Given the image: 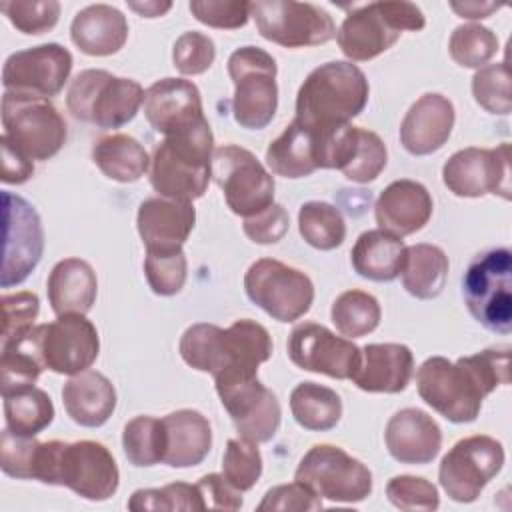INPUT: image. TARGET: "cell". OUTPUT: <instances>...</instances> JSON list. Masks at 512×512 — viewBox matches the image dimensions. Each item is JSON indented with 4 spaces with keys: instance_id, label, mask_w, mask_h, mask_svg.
Wrapping results in <instances>:
<instances>
[{
    "instance_id": "6da1fadb",
    "label": "cell",
    "mask_w": 512,
    "mask_h": 512,
    "mask_svg": "<svg viewBox=\"0 0 512 512\" xmlns=\"http://www.w3.org/2000/svg\"><path fill=\"white\" fill-rule=\"evenodd\" d=\"M510 382V348H486L450 362L444 356L426 358L416 372L420 398L454 424L474 422L482 400Z\"/></svg>"
},
{
    "instance_id": "7a4b0ae2",
    "label": "cell",
    "mask_w": 512,
    "mask_h": 512,
    "mask_svg": "<svg viewBox=\"0 0 512 512\" xmlns=\"http://www.w3.org/2000/svg\"><path fill=\"white\" fill-rule=\"evenodd\" d=\"M366 74L352 62H326L314 68L296 94L294 120L314 138H324L356 118L368 102Z\"/></svg>"
},
{
    "instance_id": "3957f363",
    "label": "cell",
    "mask_w": 512,
    "mask_h": 512,
    "mask_svg": "<svg viewBox=\"0 0 512 512\" xmlns=\"http://www.w3.org/2000/svg\"><path fill=\"white\" fill-rule=\"evenodd\" d=\"M32 480L66 486L78 496L102 502L116 494L120 472L110 450L94 440L40 442Z\"/></svg>"
},
{
    "instance_id": "277c9868",
    "label": "cell",
    "mask_w": 512,
    "mask_h": 512,
    "mask_svg": "<svg viewBox=\"0 0 512 512\" xmlns=\"http://www.w3.org/2000/svg\"><path fill=\"white\" fill-rule=\"evenodd\" d=\"M214 134L208 120L164 136L150 160V184L162 196L180 202L202 198L212 178Z\"/></svg>"
},
{
    "instance_id": "5b68a950",
    "label": "cell",
    "mask_w": 512,
    "mask_h": 512,
    "mask_svg": "<svg viewBox=\"0 0 512 512\" xmlns=\"http://www.w3.org/2000/svg\"><path fill=\"white\" fill-rule=\"evenodd\" d=\"M424 26L422 10L412 2H370L348 12L336 30V42L346 58L366 62L386 52L402 32H418Z\"/></svg>"
},
{
    "instance_id": "8992f818",
    "label": "cell",
    "mask_w": 512,
    "mask_h": 512,
    "mask_svg": "<svg viewBox=\"0 0 512 512\" xmlns=\"http://www.w3.org/2000/svg\"><path fill=\"white\" fill-rule=\"evenodd\" d=\"M144 104V88L132 78L108 70H82L66 92V106L76 120L98 128H120L134 120Z\"/></svg>"
},
{
    "instance_id": "52a82bcc",
    "label": "cell",
    "mask_w": 512,
    "mask_h": 512,
    "mask_svg": "<svg viewBox=\"0 0 512 512\" xmlns=\"http://www.w3.org/2000/svg\"><path fill=\"white\" fill-rule=\"evenodd\" d=\"M462 296L470 316L486 330H512V252L492 248L476 254L462 276Z\"/></svg>"
},
{
    "instance_id": "ba28073f",
    "label": "cell",
    "mask_w": 512,
    "mask_h": 512,
    "mask_svg": "<svg viewBox=\"0 0 512 512\" xmlns=\"http://www.w3.org/2000/svg\"><path fill=\"white\" fill-rule=\"evenodd\" d=\"M276 60L258 46H242L228 58V74L234 82V120L248 130L266 128L278 108Z\"/></svg>"
},
{
    "instance_id": "9c48e42d",
    "label": "cell",
    "mask_w": 512,
    "mask_h": 512,
    "mask_svg": "<svg viewBox=\"0 0 512 512\" xmlns=\"http://www.w3.org/2000/svg\"><path fill=\"white\" fill-rule=\"evenodd\" d=\"M2 126L8 138L30 160H48L66 142V122L46 98L6 90L2 96Z\"/></svg>"
},
{
    "instance_id": "30bf717a",
    "label": "cell",
    "mask_w": 512,
    "mask_h": 512,
    "mask_svg": "<svg viewBox=\"0 0 512 512\" xmlns=\"http://www.w3.org/2000/svg\"><path fill=\"white\" fill-rule=\"evenodd\" d=\"M214 384L240 438L260 444L276 436L282 408L274 392L256 374L220 372L214 376Z\"/></svg>"
},
{
    "instance_id": "8fae6325",
    "label": "cell",
    "mask_w": 512,
    "mask_h": 512,
    "mask_svg": "<svg viewBox=\"0 0 512 512\" xmlns=\"http://www.w3.org/2000/svg\"><path fill=\"white\" fill-rule=\"evenodd\" d=\"M294 480L306 484L330 502H362L372 494V472L340 446H312L294 472Z\"/></svg>"
},
{
    "instance_id": "7c38bea8",
    "label": "cell",
    "mask_w": 512,
    "mask_h": 512,
    "mask_svg": "<svg viewBox=\"0 0 512 512\" xmlns=\"http://www.w3.org/2000/svg\"><path fill=\"white\" fill-rule=\"evenodd\" d=\"M244 290L250 302L278 322L302 318L314 302V284L298 268L274 258H260L244 274Z\"/></svg>"
},
{
    "instance_id": "4fadbf2b",
    "label": "cell",
    "mask_w": 512,
    "mask_h": 512,
    "mask_svg": "<svg viewBox=\"0 0 512 512\" xmlns=\"http://www.w3.org/2000/svg\"><path fill=\"white\" fill-rule=\"evenodd\" d=\"M212 178L220 186L228 208L242 218L254 216L274 204L272 174L242 146L224 144L214 148Z\"/></svg>"
},
{
    "instance_id": "5bb4252c",
    "label": "cell",
    "mask_w": 512,
    "mask_h": 512,
    "mask_svg": "<svg viewBox=\"0 0 512 512\" xmlns=\"http://www.w3.org/2000/svg\"><path fill=\"white\" fill-rule=\"evenodd\" d=\"M250 16L262 38L284 48L318 46L336 38L332 16L310 2L258 0L250 2Z\"/></svg>"
},
{
    "instance_id": "9a60e30c",
    "label": "cell",
    "mask_w": 512,
    "mask_h": 512,
    "mask_svg": "<svg viewBox=\"0 0 512 512\" xmlns=\"http://www.w3.org/2000/svg\"><path fill=\"white\" fill-rule=\"evenodd\" d=\"M502 444L486 434L458 440L442 458L438 480L444 492L460 504L474 502L504 466Z\"/></svg>"
},
{
    "instance_id": "2e32d148",
    "label": "cell",
    "mask_w": 512,
    "mask_h": 512,
    "mask_svg": "<svg viewBox=\"0 0 512 512\" xmlns=\"http://www.w3.org/2000/svg\"><path fill=\"white\" fill-rule=\"evenodd\" d=\"M30 338L42 366L56 374H80L96 362L100 352L98 330L84 314H64L34 326Z\"/></svg>"
},
{
    "instance_id": "e0dca14e",
    "label": "cell",
    "mask_w": 512,
    "mask_h": 512,
    "mask_svg": "<svg viewBox=\"0 0 512 512\" xmlns=\"http://www.w3.org/2000/svg\"><path fill=\"white\" fill-rule=\"evenodd\" d=\"M4 258L0 286L22 284L38 266L44 252V228L36 208L18 194L2 192Z\"/></svg>"
},
{
    "instance_id": "ac0fdd59",
    "label": "cell",
    "mask_w": 512,
    "mask_h": 512,
    "mask_svg": "<svg viewBox=\"0 0 512 512\" xmlns=\"http://www.w3.org/2000/svg\"><path fill=\"white\" fill-rule=\"evenodd\" d=\"M442 182L460 198L498 194L510 200V144L454 152L442 166Z\"/></svg>"
},
{
    "instance_id": "d6986e66",
    "label": "cell",
    "mask_w": 512,
    "mask_h": 512,
    "mask_svg": "<svg viewBox=\"0 0 512 512\" xmlns=\"http://www.w3.org/2000/svg\"><path fill=\"white\" fill-rule=\"evenodd\" d=\"M286 350L294 366L336 380H352L362 358V350L352 340L336 336L316 322L294 326Z\"/></svg>"
},
{
    "instance_id": "ffe728a7",
    "label": "cell",
    "mask_w": 512,
    "mask_h": 512,
    "mask_svg": "<svg viewBox=\"0 0 512 512\" xmlns=\"http://www.w3.org/2000/svg\"><path fill=\"white\" fill-rule=\"evenodd\" d=\"M72 54L68 48L50 42L18 50L10 54L2 68V84L10 92L52 98L56 96L72 72Z\"/></svg>"
},
{
    "instance_id": "44dd1931",
    "label": "cell",
    "mask_w": 512,
    "mask_h": 512,
    "mask_svg": "<svg viewBox=\"0 0 512 512\" xmlns=\"http://www.w3.org/2000/svg\"><path fill=\"white\" fill-rule=\"evenodd\" d=\"M142 108L150 126L162 136H172L206 120L198 86L184 78L154 82L144 92Z\"/></svg>"
},
{
    "instance_id": "7402d4cb",
    "label": "cell",
    "mask_w": 512,
    "mask_h": 512,
    "mask_svg": "<svg viewBox=\"0 0 512 512\" xmlns=\"http://www.w3.org/2000/svg\"><path fill=\"white\" fill-rule=\"evenodd\" d=\"M456 112L454 104L438 94H422L406 112L400 124V144L412 156L438 152L450 138Z\"/></svg>"
},
{
    "instance_id": "603a6c76",
    "label": "cell",
    "mask_w": 512,
    "mask_h": 512,
    "mask_svg": "<svg viewBox=\"0 0 512 512\" xmlns=\"http://www.w3.org/2000/svg\"><path fill=\"white\" fill-rule=\"evenodd\" d=\"M196 222L192 202L170 198H146L138 206L136 228L146 246V252L182 250Z\"/></svg>"
},
{
    "instance_id": "cb8c5ba5",
    "label": "cell",
    "mask_w": 512,
    "mask_h": 512,
    "mask_svg": "<svg viewBox=\"0 0 512 512\" xmlns=\"http://www.w3.org/2000/svg\"><path fill=\"white\" fill-rule=\"evenodd\" d=\"M384 442L388 454L400 464H428L442 448V430L420 408H402L390 416Z\"/></svg>"
},
{
    "instance_id": "d4e9b609",
    "label": "cell",
    "mask_w": 512,
    "mask_h": 512,
    "mask_svg": "<svg viewBox=\"0 0 512 512\" xmlns=\"http://www.w3.org/2000/svg\"><path fill=\"white\" fill-rule=\"evenodd\" d=\"M432 196L416 180H394L378 196L374 216L380 230L396 236H410L422 230L432 216Z\"/></svg>"
},
{
    "instance_id": "484cf974",
    "label": "cell",
    "mask_w": 512,
    "mask_h": 512,
    "mask_svg": "<svg viewBox=\"0 0 512 512\" xmlns=\"http://www.w3.org/2000/svg\"><path fill=\"white\" fill-rule=\"evenodd\" d=\"M360 350V366L352 378L360 390L384 394L406 390L414 372V356L406 344H366Z\"/></svg>"
},
{
    "instance_id": "4316f807",
    "label": "cell",
    "mask_w": 512,
    "mask_h": 512,
    "mask_svg": "<svg viewBox=\"0 0 512 512\" xmlns=\"http://www.w3.org/2000/svg\"><path fill=\"white\" fill-rule=\"evenodd\" d=\"M70 38L88 56H110L126 44L128 20L110 4H90L74 16Z\"/></svg>"
},
{
    "instance_id": "83f0119b",
    "label": "cell",
    "mask_w": 512,
    "mask_h": 512,
    "mask_svg": "<svg viewBox=\"0 0 512 512\" xmlns=\"http://www.w3.org/2000/svg\"><path fill=\"white\" fill-rule=\"evenodd\" d=\"M46 292L56 316L86 314L92 310L98 294L96 272L86 260L64 258L50 270Z\"/></svg>"
},
{
    "instance_id": "f1b7e54d",
    "label": "cell",
    "mask_w": 512,
    "mask_h": 512,
    "mask_svg": "<svg viewBox=\"0 0 512 512\" xmlns=\"http://www.w3.org/2000/svg\"><path fill=\"white\" fill-rule=\"evenodd\" d=\"M62 402L76 424L84 428H98L106 424L116 410V390L102 372L88 368L74 374L64 384Z\"/></svg>"
},
{
    "instance_id": "f546056e",
    "label": "cell",
    "mask_w": 512,
    "mask_h": 512,
    "mask_svg": "<svg viewBox=\"0 0 512 512\" xmlns=\"http://www.w3.org/2000/svg\"><path fill=\"white\" fill-rule=\"evenodd\" d=\"M166 432L164 464L170 468L198 466L210 452L212 428L198 410H176L162 418Z\"/></svg>"
},
{
    "instance_id": "4dcf8cb0",
    "label": "cell",
    "mask_w": 512,
    "mask_h": 512,
    "mask_svg": "<svg viewBox=\"0 0 512 512\" xmlns=\"http://www.w3.org/2000/svg\"><path fill=\"white\" fill-rule=\"evenodd\" d=\"M404 258V240L380 228L362 232L350 252V262L356 274L374 282H392L398 278Z\"/></svg>"
},
{
    "instance_id": "1f68e13d",
    "label": "cell",
    "mask_w": 512,
    "mask_h": 512,
    "mask_svg": "<svg viewBox=\"0 0 512 512\" xmlns=\"http://www.w3.org/2000/svg\"><path fill=\"white\" fill-rule=\"evenodd\" d=\"M92 160L106 178L128 184L140 180L148 172L152 158L136 138L128 134H110L94 142Z\"/></svg>"
},
{
    "instance_id": "d6a6232c",
    "label": "cell",
    "mask_w": 512,
    "mask_h": 512,
    "mask_svg": "<svg viewBox=\"0 0 512 512\" xmlns=\"http://www.w3.org/2000/svg\"><path fill=\"white\" fill-rule=\"evenodd\" d=\"M448 268V256L440 246L424 242L406 246V258L400 270L402 286L418 300H432L444 290Z\"/></svg>"
},
{
    "instance_id": "836d02e7",
    "label": "cell",
    "mask_w": 512,
    "mask_h": 512,
    "mask_svg": "<svg viewBox=\"0 0 512 512\" xmlns=\"http://www.w3.org/2000/svg\"><path fill=\"white\" fill-rule=\"evenodd\" d=\"M224 350L226 368L222 372L258 374V366L272 356V338L256 320L242 318L224 328Z\"/></svg>"
},
{
    "instance_id": "e575fe53",
    "label": "cell",
    "mask_w": 512,
    "mask_h": 512,
    "mask_svg": "<svg viewBox=\"0 0 512 512\" xmlns=\"http://www.w3.org/2000/svg\"><path fill=\"white\" fill-rule=\"evenodd\" d=\"M266 164L276 176L304 178L318 170L312 134L292 120L266 148Z\"/></svg>"
},
{
    "instance_id": "d590c367",
    "label": "cell",
    "mask_w": 512,
    "mask_h": 512,
    "mask_svg": "<svg viewBox=\"0 0 512 512\" xmlns=\"http://www.w3.org/2000/svg\"><path fill=\"white\" fill-rule=\"evenodd\" d=\"M290 412L302 428L324 432L340 422L342 400L328 386L316 382H300L290 392Z\"/></svg>"
},
{
    "instance_id": "8d00e7d4",
    "label": "cell",
    "mask_w": 512,
    "mask_h": 512,
    "mask_svg": "<svg viewBox=\"0 0 512 512\" xmlns=\"http://www.w3.org/2000/svg\"><path fill=\"white\" fill-rule=\"evenodd\" d=\"M2 398L6 428L16 434L36 436L54 420V404L42 388L30 386Z\"/></svg>"
},
{
    "instance_id": "74e56055",
    "label": "cell",
    "mask_w": 512,
    "mask_h": 512,
    "mask_svg": "<svg viewBox=\"0 0 512 512\" xmlns=\"http://www.w3.org/2000/svg\"><path fill=\"white\" fill-rule=\"evenodd\" d=\"M178 350L182 360L198 372L216 376L226 368L224 328L216 324L198 322L188 326L180 338Z\"/></svg>"
},
{
    "instance_id": "f35d334b",
    "label": "cell",
    "mask_w": 512,
    "mask_h": 512,
    "mask_svg": "<svg viewBox=\"0 0 512 512\" xmlns=\"http://www.w3.org/2000/svg\"><path fill=\"white\" fill-rule=\"evenodd\" d=\"M298 230L306 244L316 250H334L346 238V222L342 212L320 200L304 202L298 210Z\"/></svg>"
},
{
    "instance_id": "ab89813d",
    "label": "cell",
    "mask_w": 512,
    "mask_h": 512,
    "mask_svg": "<svg viewBox=\"0 0 512 512\" xmlns=\"http://www.w3.org/2000/svg\"><path fill=\"white\" fill-rule=\"evenodd\" d=\"M330 316L342 336L360 338L378 328L382 310L372 294L364 290H346L332 302Z\"/></svg>"
},
{
    "instance_id": "60d3db41",
    "label": "cell",
    "mask_w": 512,
    "mask_h": 512,
    "mask_svg": "<svg viewBox=\"0 0 512 512\" xmlns=\"http://www.w3.org/2000/svg\"><path fill=\"white\" fill-rule=\"evenodd\" d=\"M0 390L2 396L30 388L36 384L40 372L44 370L30 332L14 340L12 344L0 348Z\"/></svg>"
},
{
    "instance_id": "b9f144b4",
    "label": "cell",
    "mask_w": 512,
    "mask_h": 512,
    "mask_svg": "<svg viewBox=\"0 0 512 512\" xmlns=\"http://www.w3.org/2000/svg\"><path fill=\"white\" fill-rule=\"evenodd\" d=\"M122 448L130 464L144 468L164 460L166 432L162 418L136 416L126 422L122 432Z\"/></svg>"
},
{
    "instance_id": "7bdbcfd3",
    "label": "cell",
    "mask_w": 512,
    "mask_h": 512,
    "mask_svg": "<svg viewBox=\"0 0 512 512\" xmlns=\"http://www.w3.org/2000/svg\"><path fill=\"white\" fill-rule=\"evenodd\" d=\"M498 50L496 34L480 24L456 26L450 40V58L462 68H482L486 66Z\"/></svg>"
},
{
    "instance_id": "ee69618b",
    "label": "cell",
    "mask_w": 512,
    "mask_h": 512,
    "mask_svg": "<svg viewBox=\"0 0 512 512\" xmlns=\"http://www.w3.org/2000/svg\"><path fill=\"white\" fill-rule=\"evenodd\" d=\"M388 152L382 138L366 128H356V142L348 162L342 166V174L356 184H368L376 180L386 168Z\"/></svg>"
},
{
    "instance_id": "f6af8a7d",
    "label": "cell",
    "mask_w": 512,
    "mask_h": 512,
    "mask_svg": "<svg viewBox=\"0 0 512 512\" xmlns=\"http://www.w3.org/2000/svg\"><path fill=\"white\" fill-rule=\"evenodd\" d=\"M128 508L142 510H206L196 484L172 482L162 488H140L130 500Z\"/></svg>"
},
{
    "instance_id": "bcb514c9",
    "label": "cell",
    "mask_w": 512,
    "mask_h": 512,
    "mask_svg": "<svg viewBox=\"0 0 512 512\" xmlns=\"http://www.w3.org/2000/svg\"><path fill=\"white\" fill-rule=\"evenodd\" d=\"M472 94L478 106L490 114L508 116L512 112L510 72L506 62L486 64L472 76Z\"/></svg>"
},
{
    "instance_id": "7dc6e473",
    "label": "cell",
    "mask_w": 512,
    "mask_h": 512,
    "mask_svg": "<svg viewBox=\"0 0 512 512\" xmlns=\"http://www.w3.org/2000/svg\"><path fill=\"white\" fill-rule=\"evenodd\" d=\"M262 474V456L256 442L232 438L222 454V476L240 492L254 488Z\"/></svg>"
},
{
    "instance_id": "c3c4849f",
    "label": "cell",
    "mask_w": 512,
    "mask_h": 512,
    "mask_svg": "<svg viewBox=\"0 0 512 512\" xmlns=\"http://www.w3.org/2000/svg\"><path fill=\"white\" fill-rule=\"evenodd\" d=\"M144 274L148 286L158 296H174L182 290L188 276V262L182 250L146 252Z\"/></svg>"
},
{
    "instance_id": "681fc988",
    "label": "cell",
    "mask_w": 512,
    "mask_h": 512,
    "mask_svg": "<svg viewBox=\"0 0 512 512\" xmlns=\"http://www.w3.org/2000/svg\"><path fill=\"white\" fill-rule=\"evenodd\" d=\"M0 10L16 30L34 36L52 30L60 18L56 0H8L0 2Z\"/></svg>"
},
{
    "instance_id": "f907efd6",
    "label": "cell",
    "mask_w": 512,
    "mask_h": 512,
    "mask_svg": "<svg viewBox=\"0 0 512 512\" xmlns=\"http://www.w3.org/2000/svg\"><path fill=\"white\" fill-rule=\"evenodd\" d=\"M2 306V334L0 348L12 344L34 328V320L40 312V300L34 292H14L0 298Z\"/></svg>"
},
{
    "instance_id": "816d5d0a",
    "label": "cell",
    "mask_w": 512,
    "mask_h": 512,
    "mask_svg": "<svg viewBox=\"0 0 512 512\" xmlns=\"http://www.w3.org/2000/svg\"><path fill=\"white\" fill-rule=\"evenodd\" d=\"M386 496L400 510H436L440 506L438 488L426 478L410 474L390 478Z\"/></svg>"
},
{
    "instance_id": "f5cc1de1",
    "label": "cell",
    "mask_w": 512,
    "mask_h": 512,
    "mask_svg": "<svg viewBox=\"0 0 512 512\" xmlns=\"http://www.w3.org/2000/svg\"><path fill=\"white\" fill-rule=\"evenodd\" d=\"M40 442L34 436H22L10 428L0 436V468L4 474L20 480H32Z\"/></svg>"
},
{
    "instance_id": "db71d44e",
    "label": "cell",
    "mask_w": 512,
    "mask_h": 512,
    "mask_svg": "<svg viewBox=\"0 0 512 512\" xmlns=\"http://www.w3.org/2000/svg\"><path fill=\"white\" fill-rule=\"evenodd\" d=\"M216 58V46L210 36L202 32H184L176 38L172 50V62L184 76H196L206 72Z\"/></svg>"
},
{
    "instance_id": "11a10c76",
    "label": "cell",
    "mask_w": 512,
    "mask_h": 512,
    "mask_svg": "<svg viewBox=\"0 0 512 512\" xmlns=\"http://www.w3.org/2000/svg\"><path fill=\"white\" fill-rule=\"evenodd\" d=\"M188 8L198 22L220 30L242 28L250 18V2L240 0H192Z\"/></svg>"
},
{
    "instance_id": "9f6ffc18",
    "label": "cell",
    "mask_w": 512,
    "mask_h": 512,
    "mask_svg": "<svg viewBox=\"0 0 512 512\" xmlns=\"http://www.w3.org/2000/svg\"><path fill=\"white\" fill-rule=\"evenodd\" d=\"M322 508V498L310 490L306 484L294 480L290 484H280L270 488L262 502L258 504V510H294V512H312Z\"/></svg>"
},
{
    "instance_id": "6f0895ef",
    "label": "cell",
    "mask_w": 512,
    "mask_h": 512,
    "mask_svg": "<svg viewBox=\"0 0 512 512\" xmlns=\"http://www.w3.org/2000/svg\"><path fill=\"white\" fill-rule=\"evenodd\" d=\"M290 226V216L280 204H270L266 210L244 218V234L256 244H276L284 238Z\"/></svg>"
},
{
    "instance_id": "680465c9",
    "label": "cell",
    "mask_w": 512,
    "mask_h": 512,
    "mask_svg": "<svg viewBox=\"0 0 512 512\" xmlns=\"http://www.w3.org/2000/svg\"><path fill=\"white\" fill-rule=\"evenodd\" d=\"M204 508L208 510H240L242 508V492L236 490L222 474H204L196 482Z\"/></svg>"
},
{
    "instance_id": "91938a15",
    "label": "cell",
    "mask_w": 512,
    "mask_h": 512,
    "mask_svg": "<svg viewBox=\"0 0 512 512\" xmlns=\"http://www.w3.org/2000/svg\"><path fill=\"white\" fill-rule=\"evenodd\" d=\"M0 146H2V182L24 184L34 174L32 160L4 136L0 138Z\"/></svg>"
},
{
    "instance_id": "94428289",
    "label": "cell",
    "mask_w": 512,
    "mask_h": 512,
    "mask_svg": "<svg viewBox=\"0 0 512 512\" xmlns=\"http://www.w3.org/2000/svg\"><path fill=\"white\" fill-rule=\"evenodd\" d=\"M450 8L468 20H482L488 18L492 12L500 10V4L496 2H450Z\"/></svg>"
},
{
    "instance_id": "6125c7cd",
    "label": "cell",
    "mask_w": 512,
    "mask_h": 512,
    "mask_svg": "<svg viewBox=\"0 0 512 512\" xmlns=\"http://www.w3.org/2000/svg\"><path fill=\"white\" fill-rule=\"evenodd\" d=\"M128 8L134 10L142 18H158V16H164L172 8V2H158V0L128 2Z\"/></svg>"
}]
</instances>
